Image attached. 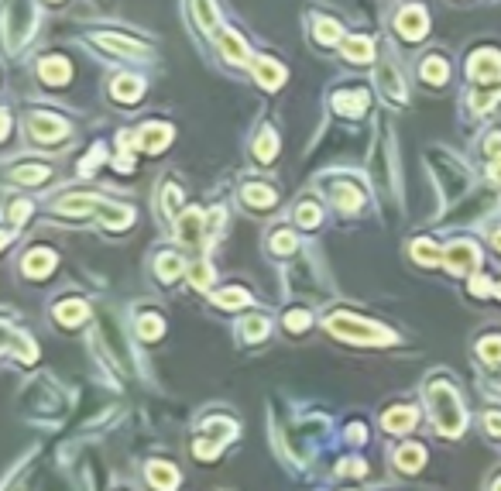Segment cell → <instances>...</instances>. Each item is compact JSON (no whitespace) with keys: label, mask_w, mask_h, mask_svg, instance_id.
<instances>
[{"label":"cell","mask_w":501,"mask_h":491,"mask_svg":"<svg viewBox=\"0 0 501 491\" xmlns=\"http://www.w3.org/2000/svg\"><path fill=\"white\" fill-rule=\"evenodd\" d=\"M429 398H433V416H436V426L446 436H457L467 426V413H463L457 392L446 385V381H433L429 385Z\"/></svg>","instance_id":"6da1fadb"},{"label":"cell","mask_w":501,"mask_h":491,"mask_svg":"<svg viewBox=\"0 0 501 491\" xmlns=\"http://www.w3.org/2000/svg\"><path fill=\"white\" fill-rule=\"evenodd\" d=\"M327 327L333 334L347 337V340H357V344H388V340H395L381 327H371L367 320H350V316H333V320H327Z\"/></svg>","instance_id":"7a4b0ae2"},{"label":"cell","mask_w":501,"mask_h":491,"mask_svg":"<svg viewBox=\"0 0 501 491\" xmlns=\"http://www.w3.org/2000/svg\"><path fill=\"white\" fill-rule=\"evenodd\" d=\"M467 73L478 83H498L501 79V59L495 52H478L474 59L467 62Z\"/></svg>","instance_id":"3957f363"},{"label":"cell","mask_w":501,"mask_h":491,"mask_svg":"<svg viewBox=\"0 0 501 491\" xmlns=\"http://www.w3.org/2000/svg\"><path fill=\"white\" fill-rule=\"evenodd\" d=\"M28 127H31V134H35L38 141H58V138H65V124H62L56 114H31Z\"/></svg>","instance_id":"277c9868"},{"label":"cell","mask_w":501,"mask_h":491,"mask_svg":"<svg viewBox=\"0 0 501 491\" xmlns=\"http://www.w3.org/2000/svg\"><path fill=\"white\" fill-rule=\"evenodd\" d=\"M443 261H446V268L450 272H457V275H463V272H470L474 265H478V248L474 244H453L450 251L443 255Z\"/></svg>","instance_id":"5b68a950"},{"label":"cell","mask_w":501,"mask_h":491,"mask_svg":"<svg viewBox=\"0 0 501 491\" xmlns=\"http://www.w3.org/2000/svg\"><path fill=\"white\" fill-rule=\"evenodd\" d=\"M175 234L182 244H196V241H203V213L199 210H182L179 213V227H175Z\"/></svg>","instance_id":"8992f818"},{"label":"cell","mask_w":501,"mask_h":491,"mask_svg":"<svg viewBox=\"0 0 501 491\" xmlns=\"http://www.w3.org/2000/svg\"><path fill=\"white\" fill-rule=\"evenodd\" d=\"M399 31H402L405 38H423L426 35V14L423 7H405L402 14H399Z\"/></svg>","instance_id":"52a82bcc"},{"label":"cell","mask_w":501,"mask_h":491,"mask_svg":"<svg viewBox=\"0 0 501 491\" xmlns=\"http://www.w3.org/2000/svg\"><path fill=\"white\" fill-rule=\"evenodd\" d=\"M169 141H172V134L162 124H148V127L137 131V148H144V152H162Z\"/></svg>","instance_id":"ba28073f"},{"label":"cell","mask_w":501,"mask_h":491,"mask_svg":"<svg viewBox=\"0 0 501 491\" xmlns=\"http://www.w3.org/2000/svg\"><path fill=\"white\" fill-rule=\"evenodd\" d=\"M381 426L388 433H408L416 426V409L412 406H402V409H391V413L381 416Z\"/></svg>","instance_id":"9c48e42d"},{"label":"cell","mask_w":501,"mask_h":491,"mask_svg":"<svg viewBox=\"0 0 501 491\" xmlns=\"http://www.w3.org/2000/svg\"><path fill=\"white\" fill-rule=\"evenodd\" d=\"M148 477H152L154 491H172L179 485V471H175L172 464H162V460L148 464Z\"/></svg>","instance_id":"30bf717a"},{"label":"cell","mask_w":501,"mask_h":491,"mask_svg":"<svg viewBox=\"0 0 501 491\" xmlns=\"http://www.w3.org/2000/svg\"><path fill=\"white\" fill-rule=\"evenodd\" d=\"M52 268H56V255L45 251V248H35L31 255H24V272H28V275L41 278V275H48Z\"/></svg>","instance_id":"8fae6325"},{"label":"cell","mask_w":501,"mask_h":491,"mask_svg":"<svg viewBox=\"0 0 501 491\" xmlns=\"http://www.w3.org/2000/svg\"><path fill=\"white\" fill-rule=\"evenodd\" d=\"M254 73H258V79H261V86H268V90H278V86L285 83V69L275 65L271 59H258L254 62Z\"/></svg>","instance_id":"7c38bea8"},{"label":"cell","mask_w":501,"mask_h":491,"mask_svg":"<svg viewBox=\"0 0 501 491\" xmlns=\"http://www.w3.org/2000/svg\"><path fill=\"white\" fill-rule=\"evenodd\" d=\"M333 103H337V110H340V114H364L367 97L361 93V90H347V93H337Z\"/></svg>","instance_id":"4fadbf2b"},{"label":"cell","mask_w":501,"mask_h":491,"mask_svg":"<svg viewBox=\"0 0 501 491\" xmlns=\"http://www.w3.org/2000/svg\"><path fill=\"white\" fill-rule=\"evenodd\" d=\"M378 83H381V90H385L395 103H402V100H405V90H402V83H399V76H395V69H391V65H381Z\"/></svg>","instance_id":"5bb4252c"},{"label":"cell","mask_w":501,"mask_h":491,"mask_svg":"<svg viewBox=\"0 0 501 491\" xmlns=\"http://www.w3.org/2000/svg\"><path fill=\"white\" fill-rule=\"evenodd\" d=\"M41 76H45V83H65L69 79V62L62 59H45L41 62Z\"/></svg>","instance_id":"9a60e30c"},{"label":"cell","mask_w":501,"mask_h":491,"mask_svg":"<svg viewBox=\"0 0 501 491\" xmlns=\"http://www.w3.org/2000/svg\"><path fill=\"white\" fill-rule=\"evenodd\" d=\"M56 316L65 323V327H76L79 320H86V306L79 302V299H73V302H62L56 310Z\"/></svg>","instance_id":"2e32d148"},{"label":"cell","mask_w":501,"mask_h":491,"mask_svg":"<svg viewBox=\"0 0 501 491\" xmlns=\"http://www.w3.org/2000/svg\"><path fill=\"white\" fill-rule=\"evenodd\" d=\"M244 203H250V206H275V189H268V186H248L244 189Z\"/></svg>","instance_id":"e0dca14e"},{"label":"cell","mask_w":501,"mask_h":491,"mask_svg":"<svg viewBox=\"0 0 501 491\" xmlns=\"http://www.w3.org/2000/svg\"><path fill=\"white\" fill-rule=\"evenodd\" d=\"M423 447H419V443H412V447H402V450H399V468H402V471H419V468H423Z\"/></svg>","instance_id":"ac0fdd59"},{"label":"cell","mask_w":501,"mask_h":491,"mask_svg":"<svg viewBox=\"0 0 501 491\" xmlns=\"http://www.w3.org/2000/svg\"><path fill=\"white\" fill-rule=\"evenodd\" d=\"M344 56L354 59V62H367L374 52H371V41L367 38H347L344 41Z\"/></svg>","instance_id":"d6986e66"},{"label":"cell","mask_w":501,"mask_h":491,"mask_svg":"<svg viewBox=\"0 0 501 491\" xmlns=\"http://www.w3.org/2000/svg\"><path fill=\"white\" fill-rule=\"evenodd\" d=\"M220 41H223V52H227V59L248 62V48H244V41L237 38L233 31H223V35H220Z\"/></svg>","instance_id":"ffe728a7"},{"label":"cell","mask_w":501,"mask_h":491,"mask_svg":"<svg viewBox=\"0 0 501 491\" xmlns=\"http://www.w3.org/2000/svg\"><path fill=\"white\" fill-rule=\"evenodd\" d=\"M97 41L100 45H110L120 56H137V52H141V41H127V38H120V35H100Z\"/></svg>","instance_id":"44dd1931"},{"label":"cell","mask_w":501,"mask_h":491,"mask_svg":"<svg viewBox=\"0 0 501 491\" xmlns=\"http://www.w3.org/2000/svg\"><path fill=\"white\" fill-rule=\"evenodd\" d=\"M114 97L117 100H135V97H141V79L137 76H124V79H117L114 83Z\"/></svg>","instance_id":"7402d4cb"},{"label":"cell","mask_w":501,"mask_h":491,"mask_svg":"<svg viewBox=\"0 0 501 491\" xmlns=\"http://www.w3.org/2000/svg\"><path fill=\"white\" fill-rule=\"evenodd\" d=\"M275 152H278V138H275V131H265L254 144V155H258V162H271Z\"/></svg>","instance_id":"603a6c76"},{"label":"cell","mask_w":501,"mask_h":491,"mask_svg":"<svg viewBox=\"0 0 501 491\" xmlns=\"http://www.w3.org/2000/svg\"><path fill=\"white\" fill-rule=\"evenodd\" d=\"M182 272V261L175 255H162L158 258V278H165V282H172L175 275Z\"/></svg>","instance_id":"cb8c5ba5"},{"label":"cell","mask_w":501,"mask_h":491,"mask_svg":"<svg viewBox=\"0 0 501 491\" xmlns=\"http://www.w3.org/2000/svg\"><path fill=\"white\" fill-rule=\"evenodd\" d=\"M137 334L144 337V340H154V337L165 334V323H162L158 316H144V320L137 323Z\"/></svg>","instance_id":"d4e9b609"},{"label":"cell","mask_w":501,"mask_h":491,"mask_svg":"<svg viewBox=\"0 0 501 491\" xmlns=\"http://www.w3.org/2000/svg\"><path fill=\"white\" fill-rule=\"evenodd\" d=\"M248 292H241V289H223V292L216 295V302L220 306H227V310H237V306H248Z\"/></svg>","instance_id":"484cf974"},{"label":"cell","mask_w":501,"mask_h":491,"mask_svg":"<svg viewBox=\"0 0 501 491\" xmlns=\"http://www.w3.org/2000/svg\"><path fill=\"white\" fill-rule=\"evenodd\" d=\"M412 258H416V261H423V265H436V261L443 258V251L423 241V244H416V248H412Z\"/></svg>","instance_id":"4316f807"},{"label":"cell","mask_w":501,"mask_h":491,"mask_svg":"<svg viewBox=\"0 0 501 491\" xmlns=\"http://www.w3.org/2000/svg\"><path fill=\"white\" fill-rule=\"evenodd\" d=\"M14 179L18 182H41V179H48V165H24V169H14Z\"/></svg>","instance_id":"83f0119b"},{"label":"cell","mask_w":501,"mask_h":491,"mask_svg":"<svg viewBox=\"0 0 501 491\" xmlns=\"http://www.w3.org/2000/svg\"><path fill=\"white\" fill-rule=\"evenodd\" d=\"M481 357L491 364H501V337H484L481 340Z\"/></svg>","instance_id":"f1b7e54d"},{"label":"cell","mask_w":501,"mask_h":491,"mask_svg":"<svg viewBox=\"0 0 501 491\" xmlns=\"http://www.w3.org/2000/svg\"><path fill=\"white\" fill-rule=\"evenodd\" d=\"M423 76H426V83H443L446 79V62L443 59H426Z\"/></svg>","instance_id":"f546056e"},{"label":"cell","mask_w":501,"mask_h":491,"mask_svg":"<svg viewBox=\"0 0 501 491\" xmlns=\"http://www.w3.org/2000/svg\"><path fill=\"white\" fill-rule=\"evenodd\" d=\"M193 7H196V14H199L203 28H216V11H213L210 0H193Z\"/></svg>","instance_id":"4dcf8cb0"},{"label":"cell","mask_w":501,"mask_h":491,"mask_svg":"<svg viewBox=\"0 0 501 491\" xmlns=\"http://www.w3.org/2000/svg\"><path fill=\"white\" fill-rule=\"evenodd\" d=\"M316 38L323 41V45L337 41L340 38V24H337V21H320V24H316Z\"/></svg>","instance_id":"1f68e13d"},{"label":"cell","mask_w":501,"mask_h":491,"mask_svg":"<svg viewBox=\"0 0 501 491\" xmlns=\"http://www.w3.org/2000/svg\"><path fill=\"white\" fill-rule=\"evenodd\" d=\"M268 334V323L258 316V320H248L244 323V340H261V337Z\"/></svg>","instance_id":"d6a6232c"},{"label":"cell","mask_w":501,"mask_h":491,"mask_svg":"<svg viewBox=\"0 0 501 491\" xmlns=\"http://www.w3.org/2000/svg\"><path fill=\"white\" fill-rule=\"evenodd\" d=\"M285 327H289L292 334H299V330H306V327H309V313H302V310H292V313L285 316Z\"/></svg>","instance_id":"836d02e7"},{"label":"cell","mask_w":501,"mask_h":491,"mask_svg":"<svg viewBox=\"0 0 501 491\" xmlns=\"http://www.w3.org/2000/svg\"><path fill=\"white\" fill-rule=\"evenodd\" d=\"M295 220H299V223H306V227H312V223H320V210H316L312 203H306V206H299V210H295Z\"/></svg>","instance_id":"e575fe53"},{"label":"cell","mask_w":501,"mask_h":491,"mask_svg":"<svg viewBox=\"0 0 501 491\" xmlns=\"http://www.w3.org/2000/svg\"><path fill=\"white\" fill-rule=\"evenodd\" d=\"M271 248H275V251H295V237H292L289 231H282V234L271 237Z\"/></svg>","instance_id":"d590c367"},{"label":"cell","mask_w":501,"mask_h":491,"mask_svg":"<svg viewBox=\"0 0 501 491\" xmlns=\"http://www.w3.org/2000/svg\"><path fill=\"white\" fill-rule=\"evenodd\" d=\"M189 282H193V285H199V289H203V285H210V268H206V265H193Z\"/></svg>","instance_id":"8d00e7d4"},{"label":"cell","mask_w":501,"mask_h":491,"mask_svg":"<svg viewBox=\"0 0 501 491\" xmlns=\"http://www.w3.org/2000/svg\"><path fill=\"white\" fill-rule=\"evenodd\" d=\"M28 210H31V206H28V203H24V199H21V203H14V206H11V223H21V220H24V213H28Z\"/></svg>","instance_id":"74e56055"},{"label":"cell","mask_w":501,"mask_h":491,"mask_svg":"<svg viewBox=\"0 0 501 491\" xmlns=\"http://www.w3.org/2000/svg\"><path fill=\"white\" fill-rule=\"evenodd\" d=\"M487 155H495L501 162V134H491V138H487Z\"/></svg>","instance_id":"f35d334b"},{"label":"cell","mask_w":501,"mask_h":491,"mask_svg":"<svg viewBox=\"0 0 501 491\" xmlns=\"http://www.w3.org/2000/svg\"><path fill=\"white\" fill-rule=\"evenodd\" d=\"M484 423H487V430H491V433H501V413H487Z\"/></svg>","instance_id":"ab89813d"},{"label":"cell","mask_w":501,"mask_h":491,"mask_svg":"<svg viewBox=\"0 0 501 491\" xmlns=\"http://www.w3.org/2000/svg\"><path fill=\"white\" fill-rule=\"evenodd\" d=\"M495 244H498V248H501V231H498V234H495Z\"/></svg>","instance_id":"60d3db41"},{"label":"cell","mask_w":501,"mask_h":491,"mask_svg":"<svg viewBox=\"0 0 501 491\" xmlns=\"http://www.w3.org/2000/svg\"><path fill=\"white\" fill-rule=\"evenodd\" d=\"M491 491H501V481H498V485H495V488H491Z\"/></svg>","instance_id":"b9f144b4"},{"label":"cell","mask_w":501,"mask_h":491,"mask_svg":"<svg viewBox=\"0 0 501 491\" xmlns=\"http://www.w3.org/2000/svg\"><path fill=\"white\" fill-rule=\"evenodd\" d=\"M498 292H501V289H498Z\"/></svg>","instance_id":"7bdbcfd3"}]
</instances>
